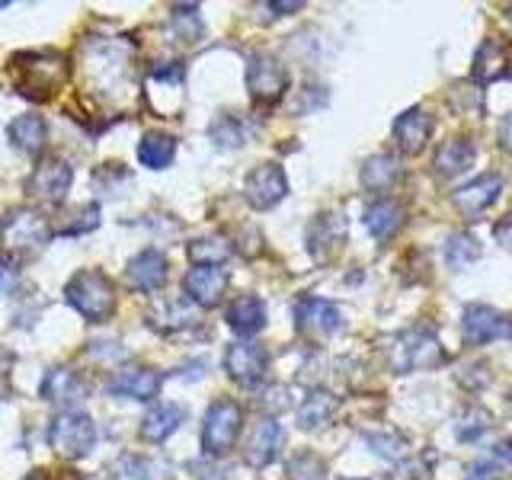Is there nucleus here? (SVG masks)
Returning <instances> with one entry per match:
<instances>
[{
  "label": "nucleus",
  "instance_id": "4",
  "mask_svg": "<svg viewBox=\"0 0 512 480\" xmlns=\"http://www.w3.org/2000/svg\"><path fill=\"white\" fill-rule=\"evenodd\" d=\"M240 429H244V410L237 400H215L202 420V452L208 458H224L237 445Z\"/></svg>",
  "mask_w": 512,
  "mask_h": 480
},
{
  "label": "nucleus",
  "instance_id": "22",
  "mask_svg": "<svg viewBox=\"0 0 512 480\" xmlns=\"http://www.w3.org/2000/svg\"><path fill=\"white\" fill-rule=\"evenodd\" d=\"M224 317H228V327L237 336H256L266 327V304L256 295H240L228 304Z\"/></svg>",
  "mask_w": 512,
  "mask_h": 480
},
{
  "label": "nucleus",
  "instance_id": "15",
  "mask_svg": "<svg viewBox=\"0 0 512 480\" xmlns=\"http://www.w3.org/2000/svg\"><path fill=\"white\" fill-rule=\"evenodd\" d=\"M346 234H349V224L340 212H327V215H317L308 228V250L314 253V260H330V256L340 253V247L346 244Z\"/></svg>",
  "mask_w": 512,
  "mask_h": 480
},
{
  "label": "nucleus",
  "instance_id": "43",
  "mask_svg": "<svg viewBox=\"0 0 512 480\" xmlns=\"http://www.w3.org/2000/svg\"><path fill=\"white\" fill-rule=\"evenodd\" d=\"M13 368V352L7 346H0V378H7Z\"/></svg>",
  "mask_w": 512,
  "mask_h": 480
},
{
  "label": "nucleus",
  "instance_id": "42",
  "mask_svg": "<svg viewBox=\"0 0 512 480\" xmlns=\"http://www.w3.org/2000/svg\"><path fill=\"white\" fill-rule=\"evenodd\" d=\"M496 240H500L503 247H512V218H506V221H500L496 224Z\"/></svg>",
  "mask_w": 512,
  "mask_h": 480
},
{
  "label": "nucleus",
  "instance_id": "30",
  "mask_svg": "<svg viewBox=\"0 0 512 480\" xmlns=\"http://www.w3.org/2000/svg\"><path fill=\"white\" fill-rule=\"evenodd\" d=\"M231 240L228 237H199V240H192L189 244V260L196 263V266H221V263H228L231 260Z\"/></svg>",
  "mask_w": 512,
  "mask_h": 480
},
{
  "label": "nucleus",
  "instance_id": "5",
  "mask_svg": "<svg viewBox=\"0 0 512 480\" xmlns=\"http://www.w3.org/2000/svg\"><path fill=\"white\" fill-rule=\"evenodd\" d=\"M48 442L68 461L87 458L96 442V423L80 410H61L48 426Z\"/></svg>",
  "mask_w": 512,
  "mask_h": 480
},
{
  "label": "nucleus",
  "instance_id": "37",
  "mask_svg": "<svg viewBox=\"0 0 512 480\" xmlns=\"http://www.w3.org/2000/svg\"><path fill=\"white\" fill-rule=\"evenodd\" d=\"M100 228V205L96 202H84L80 208H74V221H68L58 234H87Z\"/></svg>",
  "mask_w": 512,
  "mask_h": 480
},
{
  "label": "nucleus",
  "instance_id": "14",
  "mask_svg": "<svg viewBox=\"0 0 512 480\" xmlns=\"http://www.w3.org/2000/svg\"><path fill=\"white\" fill-rule=\"evenodd\" d=\"M228 282L231 276L221 266H196L186 272L183 292L199 308H215V304H221V295L228 292Z\"/></svg>",
  "mask_w": 512,
  "mask_h": 480
},
{
  "label": "nucleus",
  "instance_id": "44",
  "mask_svg": "<svg viewBox=\"0 0 512 480\" xmlns=\"http://www.w3.org/2000/svg\"><path fill=\"white\" fill-rule=\"evenodd\" d=\"M45 480H80V477L74 471H52Z\"/></svg>",
  "mask_w": 512,
  "mask_h": 480
},
{
  "label": "nucleus",
  "instance_id": "26",
  "mask_svg": "<svg viewBox=\"0 0 512 480\" xmlns=\"http://www.w3.org/2000/svg\"><path fill=\"white\" fill-rule=\"evenodd\" d=\"M474 144L468 138H448L439 144L436 151V160H432V167H436L439 176H455L461 170H468L474 164Z\"/></svg>",
  "mask_w": 512,
  "mask_h": 480
},
{
  "label": "nucleus",
  "instance_id": "6",
  "mask_svg": "<svg viewBox=\"0 0 512 480\" xmlns=\"http://www.w3.org/2000/svg\"><path fill=\"white\" fill-rule=\"evenodd\" d=\"M247 90L256 106H276L288 90V71L276 55H253L247 61Z\"/></svg>",
  "mask_w": 512,
  "mask_h": 480
},
{
  "label": "nucleus",
  "instance_id": "32",
  "mask_svg": "<svg viewBox=\"0 0 512 480\" xmlns=\"http://www.w3.org/2000/svg\"><path fill=\"white\" fill-rule=\"evenodd\" d=\"M170 23L176 29V36L183 42H199L202 39V20H199V7L196 4H176L170 10Z\"/></svg>",
  "mask_w": 512,
  "mask_h": 480
},
{
  "label": "nucleus",
  "instance_id": "7",
  "mask_svg": "<svg viewBox=\"0 0 512 480\" xmlns=\"http://www.w3.org/2000/svg\"><path fill=\"white\" fill-rule=\"evenodd\" d=\"M445 362V352L436 333L429 330H410L400 333L391 346V365L397 372H413V368H436Z\"/></svg>",
  "mask_w": 512,
  "mask_h": 480
},
{
  "label": "nucleus",
  "instance_id": "38",
  "mask_svg": "<svg viewBox=\"0 0 512 480\" xmlns=\"http://www.w3.org/2000/svg\"><path fill=\"white\" fill-rule=\"evenodd\" d=\"M368 445H372L378 455L391 458V461L407 452V442H404V439H397V436H368Z\"/></svg>",
  "mask_w": 512,
  "mask_h": 480
},
{
  "label": "nucleus",
  "instance_id": "20",
  "mask_svg": "<svg viewBox=\"0 0 512 480\" xmlns=\"http://www.w3.org/2000/svg\"><path fill=\"white\" fill-rule=\"evenodd\" d=\"M474 80L480 87H487L493 84V80H503L512 74V48L503 42V39H496L490 36L484 45L477 48V55H474Z\"/></svg>",
  "mask_w": 512,
  "mask_h": 480
},
{
  "label": "nucleus",
  "instance_id": "23",
  "mask_svg": "<svg viewBox=\"0 0 512 480\" xmlns=\"http://www.w3.org/2000/svg\"><path fill=\"white\" fill-rule=\"evenodd\" d=\"M183 420H186V410L180 404H157V407H151L148 413H144V420H141V439L151 442V445L167 442L173 432L180 429Z\"/></svg>",
  "mask_w": 512,
  "mask_h": 480
},
{
  "label": "nucleus",
  "instance_id": "36",
  "mask_svg": "<svg viewBox=\"0 0 512 480\" xmlns=\"http://www.w3.org/2000/svg\"><path fill=\"white\" fill-rule=\"evenodd\" d=\"M285 477L288 480H324L327 477V464L320 461L314 452H301V455H295L292 461H288Z\"/></svg>",
  "mask_w": 512,
  "mask_h": 480
},
{
  "label": "nucleus",
  "instance_id": "9",
  "mask_svg": "<svg viewBox=\"0 0 512 480\" xmlns=\"http://www.w3.org/2000/svg\"><path fill=\"white\" fill-rule=\"evenodd\" d=\"M224 372L240 388H256L269 372V352L256 343H231L224 352Z\"/></svg>",
  "mask_w": 512,
  "mask_h": 480
},
{
  "label": "nucleus",
  "instance_id": "25",
  "mask_svg": "<svg viewBox=\"0 0 512 480\" xmlns=\"http://www.w3.org/2000/svg\"><path fill=\"white\" fill-rule=\"evenodd\" d=\"M365 228L375 240H391L400 228H404V208L394 199H378L365 208Z\"/></svg>",
  "mask_w": 512,
  "mask_h": 480
},
{
  "label": "nucleus",
  "instance_id": "10",
  "mask_svg": "<svg viewBox=\"0 0 512 480\" xmlns=\"http://www.w3.org/2000/svg\"><path fill=\"white\" fill-rule=\"evenodd\" d=\"M295 327L311 340H327V336L343 330V314L333 301L324 298H301L295 304Z\"/></svg>",
  "mask_w": 512,
  "mask_h": 480
},
{
  "label": "nucleus",
  "instance_id": "24",
  "mask_svg": "<svg viewBox=\"0 0 512 480\" xmlns=\"http://www.w3.org/2000/svg\"><path fill=\"white\" fill-rule=\"evenodd\" d=\"M10 144L20 154H39L45 148V135H48V125L42 116L36 112H26V116H16L7 128Z\"/></svg>",
  "mask_w": 512,
  "mask_h": 480
},
{
  "label": "nucleus",
  "instance_id": "40",
  "mask_svg": "<svg viewBox=\"0 0 512 480\" xmlns=\"http://www.w3.org/2000/svg\"><path fill=\"white\" fill-rule=\"evenodd\" d=\"M468 471H471V480H496V461H477Z\"/></svg>",
  "mask_w": 512,
  "mask_h": 480
},
{
  "label": "nucleus",
  "instance_id": "11",
  "mask_svg": "<svg viewBox=\"0 0 512 480\" xmlns=\"http://www.w3.org/2000/svg\"><path fill=\"white\" fill-rule=\"evenodd\" d=\"M39 394L48 400V404H55L61 410H71L77 404H84V400L90 397V381L74 372V368H48L42 384H39Z\"/></svg>",
  "mask_w": 512,
  "mask_h": 480
},
{
  "label": "nucleus",
  "instance_id": "39",
  "mask_svg": "<svg viewBox=\"0 0 512 480\" xmlns=\"http://www.w3.org/2000/svg\"><path fill=\"white\" fill-rule=\"evenodd\" d=\"M13 285H16V266L0 256V295H7Z\"/></svg>",
  "mask_w": 512,
  "mask_h": 480
},
{
  "label": "nucleus",
  "instance_id": "3",
  "mask_svg": "<svg viewBox=\"0 0 512 480\" xmlns=\"http://www.w3.org/2000/svg\"><path fill=\"white\" fill-rule=\"evenodd\" d=\"M55 231L48 228V221L36 212V208H10L0 221V250L10 256V263L36 256Z\"/></svg>",
  "mask_w": 512,
  "mask_h": 480
},
{
  "label": "nucleus",
  "instance_id": "1",
  "mask_svg": "<svg viewBox=\"0 0 512 480\" xmlns=\"http://www.w3.org/2000/svg\"><path fill=\"white\" fill-rule=\"evenodd\" d=\"M71 61L61 52H20L10 58V77L13 87L26 100L45 103L68 84Z\"/></svg>",
  "mask_w": 512,
  "mask_h": 480
},
{
  "label": "nucleus",
  "instance_id": "12",
  "mask_svg": "<svg viewBox=\"0 0 512 480\" xmlns=\"http://www.w3.org/2000/svg\"><path fill=\"white\" fill-rule=\"evenodd\" d=\"M461 336L474 346H484L493 340H509L512 320H506L500 311L487 308V304H471L461 314Z\"/></svg>",
  "mask_w": 512,
  "mask_h": 480
},
{
  "label": "nucleus",
  "instance_id": "13",
  "mask_svg": "<svg viewBox=\"0 0 512 480\" xmlns=\"http://www.w3.org/2000/svg\"><path fill=\"white\" fill-rule=\"evenodd\" d=\"M288 192L285 170L279 164H260L247 173L244 180V199L256 208V212H266V208L279 205Z\"/></svg>",
  "mask_w": 512,
  "mask_h": 480
},
{
  "label": "nucleus",
  "instance_id": "41",
  "mask_svg": "<svg viewBox=\"0 0 512 480\" xmlns=\"http://www.w3.org/2000/svg\"><path fill=\"white\" fill-rule=\"evenodd\" d=\"M500 144H503V151H512V112H506L500 122Z\"/></svg>",
  "mask_w": 512,
  "mask_h": 480
},
{
  "label": "nucleus",
  "instance_id": "35",
  "mask_svg": "<svg viewBox=\"0 0 512 480\" xmlns=\"http://www.w3.org/2000/svg\"><path fill=\"white\" fill-rule=\"evenodd\" d=\"M106 480H151V468L148 461L138 458V455H119L116 461L109 464Z\"/></svg>",
  "mask_w": 512,
  "mask_h": 480
},
{
  "label": "nucleus",
  "instance_id": "2",
  "mask_svg": "<svg viewBox=\"0 0 512 480\" xmlns=\"http://www.w3.org/2000/svg\"><path fill=\"white\" fill-rule=\"evenodd\" d=\"M64 301L93 324H103L116 314V285L103 269H77L64 285Z\"/></svg>",
  "mask_w": 512,
  "mask_h": 480
},
{
  "label": "nucleus",
  "instance_id": "17",
  "mask_svg": "<svg viewBox=\"0 0 512 480\" xmlns=\"http://www.w3.org/2000/svg\"><path fill=\"white\" fill-rule=\"evenodd\" d=\"M279 445H282V429L276 423V416H260L247 432L244 458L250 468H266L269 461H276Z\"/></svg>",
  "mask_w": 512,
  "mask_h": 480
},
{
  "label": "nucleus",
  "instance_id": "18",
  "mask_svg": "<svg viewBox=\"0 0 512 480\" xmlns=\"http://www.w3.org/2000/svg\"><path fill=\"white\" fill-rule=\"evenodd\" d=\"M164 388V375L157 368H122L109 381H106V391L109 394H119V397H132V400H154Z\"/></svg>",
  "mask_w": 512,
  "mask_h": 480
},
{
  "label": "nucleus",
  "instance_id": "27",
  "mask_svg": "<svg viewBox=\"0 0 512 480\" xmlns=\"http://www.w3.org/2000/svg\"><path fill=\"white\" fill-rule=\"evenodd\" d=\"M176 157V138L164 132H148L138 141V160L148 170H164Z\"/></svg>",
  "mask_w": 512,
  "mask_h": 480
},
{
  "label": "nucleus",
  "instance_id": "34",
  "mask_svg": "<svg viewBox=\"0 0 512 480\" xmlns=\"http://www.w3.org/2000/svg\"><path fill=\"white\" fill-rule=\"evenodd\" d=\"M212 138H215V144H221V148H240V144L250 138V128L237 116H221L212 125Z\"/></svg>",
  "mask_w": 512,
  "mask_h": 480
},
{
  "label": "nucleus",
  "instance_id": "16",
  "mask_svg": "<svg viewBox=\"0 0 512 480\" xmlns=\"http://www.w3.org/2000/svg\"><path fill=\"white\" fill-rule=\"evenodd\" d=\"M167 266H170L167 256L160 250H154V247H148V250H141V253L132 256V260H128L125 279H128V285L135 288V292L151 295V292H157V288H164Z\"/></svg>",
  "mask_w": 512,
  "mask_h": 480
},
{
  "label": "nucleus",
  "instance_id": "28",
  "mask_svg": "<svg viewBox=\"0 0 512 480\" xmlns=\"http://www.w3.org/2000/svg\"><path fill=\"white\" fill-rule=\"evenodd\" d=\"M359 176H362V186L365 189L384 192V189H391L397 183L400 164H397L394 154H375V157H368L365 164H362V173Z\"/></svg>",
  "mask_w": 512,
  "mask_h": 480
},
{
  "label": "nucleus",
  "instance_id": "29",
  "mask_svg": "<svg viewBox=\"0 0 512 480\" xmlns=\"http://www.w3.org/2000/svg\"><path fill=\"white\" fill-rule=\"evenodd\" d=\"M336 413V397L327 394V391H311L304 397V404L298 407V426L301 429H320L330 416Z\"/></svg>",
  "mask_w": 512,
  "mask_h": 480
},
{
  "label": "nucleus",
  "instance_id": "45",
  "mask_svg": "<svg viewBox=\"0 0 512 480\" xmlns=\"http://www.w3.org/2000/svg\"><path fill=\"white\" fill-rule=\"evenodd\" d=\"M496 455H500L506 464H512V442H503V445H500V452H496Z\"/></svg>",
  "mask_w": 512,
  "mask_h": 480
},
{
  "label": "nucleus",
  "instance_id": "33",
  "mask_svg": "<svg viewBox=\"0 0 512 480\" xmlns=\"http://www.w3.org/2000/svg\"><path fill=\"white\" fill-rule=\"evenodd\" d=\"M445 260L452 269H464L468 263L480 260V244L471 234H455L448 240V250H445Z\"/></svg>",
  "mask_w": 512,
  "mask_h": 480
},
{
  "label": "nucleus",
  "instance_id": "31",
  "mask_svg": "<svg viewBox=\"0 0 512 480\" xmlns=\"http://www.w3.org/2000/svg\"><path fill=\"white\" fill-rule=\"evenodd\" d=\"M151 327L164 330V333H176L192 324V308L186 301H160V308H154L148 314Z\"/></svg>",
  "mask_w": 512,
  "mask_h": 480
},
{
  "label": "nucleus",
  "instance_id": "19",
  "mask_svg": "<svg viewBox=\"0 0 512 480\" xmlns=\"http://www.w3.org/2000/svg\"><path fill=\"white\" fill-rule=\"evenodd\" d=\"M500 192H503V180L496 173H484V176H477V180L471 183H464L461 189H455V208L461 215H468V218H477L480 212H487V208L500 199Z\"/></svg>",
  "mask_w": 512,
  "mask_h": 480
},
{
  "label": "nucleus",
  "instance_id": "8",
  "mask_svg": "<svg viewBox=\"0 0 512 480\" xmlns=\"http://www.w3.org/2000/svg\"><path fill=\"white\" fill-rule=\"evenodd\" d=\"M74 183V167L68 160L61 157H42L36 170L29 173L26 180V192L36 202H45V205H61L64 196H68V189Z\"/></svg>",
  "mask_w": 512,
  "mask_h": 480
},
{
  "label": "nucleus",
  "instance_id": "21",
  "mask_svg": "<svg viewBox=\"0 0 512 480\" xmlns=\"http://www.w3.org/2000/svg\"><path fill=\"white\" fill-rule=\"evenodd\" d=\"M429 135H432V116L426 109H407L404 116H397V122H394L397 148L410 157H416L426 148Z\"/></svg>",
  "mask_w": 512,
  "mask_h": 480
}]
</instances>
